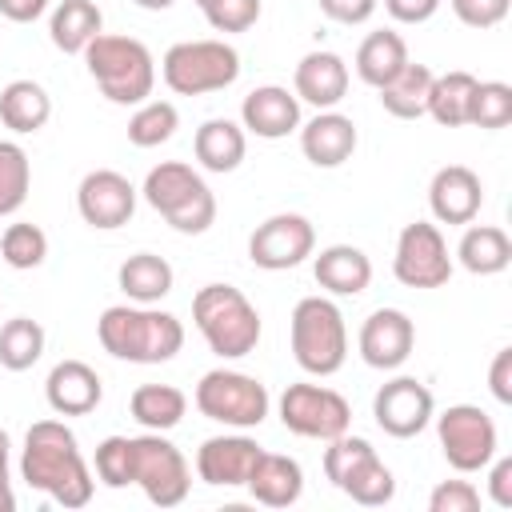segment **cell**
<instances>
[{
    "instance_id": "1",
    "label": "cell",
    "mask_w": 512,
    "mask_h": 512,
    "mask_svg": "<svg viewBox=\"0 0 512 512\" xmlns=\"http://www.w3.org/2000/svg\"><path fill=\"white\" fill-rule=\"evenodd\" d=\"M20 480L56 500L60 508H84L96 488V476L76 444V432L64 420H36L24 432Z\"/></svg>"
},
{
    "instance_id": "2",
    "label": "cell",
    "mask_w": 512,
    "mask_h": 512,
    "mask_svg": "<svg viewBox=\"0 0 512 512\" xmlns=\"http://www.w3.org/2000/svg\"><path fill=\"white\" fill-rule=\"evenodd\" d=\"M100 348L128 364H164L184 348V324L156 304H112L96 320Z\"/></svg>"
},
{
    "instance_id": "3",
    "label": "cell",
    "mask_w": 512,
    "mask_h": 512,
    "mask_svg": "<svg viewBox=\"0 0 512 512\" xmlns=\"http://www.w3.org/2000/svg\"><path fill=\"white\" fill-rule=\"evenodd\" d=\"M88 76L96 80V88L112 100V104H144L156 88V60L148 52L144 40L136 36H116V32H100L84 52Z\"/></svg>"
},
{
    "instance_id": "4",
    "label": "cell",
    "mask_w": 512,
    "mask_h": 512,
    "mask_svg": "<svg viewBox=\"0 0 512 512\" xmlns=\"http://www.w3.org/2000/svg\"><path fill=\"white\" fill-rule=\"evenodd\" d=\"M192 324L220 360H240L260 344V312L232 284H204L192 296Z\"/></svg>"
},
{
    "instance_id": "5",
    "label": "cell",
    "mask_w": 512,
    "mask_h": 512,
    "mask_svg": "<svg viewBox=\"0 0 512 512\" xmlns=\"http://www.w3.org/2000/svg\"><path fill=\"white\" fill-rule=\"evenodd\" d=\"M140 196L180 236H200V232H208L216 224V196H212L208 180L184 160H164V164L148 168Z\"/></svg>"
},
{
    "instance_id": "6",
    "label": "cell",
    "mask_w": 512,
    "mask_h": 512,
    "mask_svg": "<svg viewBox=\"0 0 512 512\" xmlns=\"http://www.w3.org/2000/svg\"><path fill=\"white\" fill-rule=\"evenodd\" d=\"M292 360L308 376H336L348 360V324L332 296H304L288 316Z\"/></svg>"
},
{
    "instance_id": "7",
    "label": "cell",
    "mask_w": 512,
    "mask_h": 512,
    "mask_svg": "<svg viewBox=\"0 0 512 512\" xmlns=\"http://www.w3.org/2000/svg\"><path fill=\"white\" fill-rule=\"evenodd\" d=\"M160 76L176 96L224 92L240 76V52L228 40H180L164 52Z\"/></svg>"
},
{
    "instance_id": "8",
    "label": "cell",
    "mask_w": 512,
    "mask_h": 512,
    "mask_svg": "<svg viewBox=\"0 0 512 512\" xmlns=\"http://www.w3.org/2000/svg\"><path fill=\"white\" fill-rule=\"evenodd\" d=\"M324 476L348 500H356L364 508H380V504H388L396 496L392 468L376 456V448L364 436H352V432L328 440V448H324Z\"/></svg>"
},
{
    "instance_id": "9",
    "label": "cell",
    "mask_w": 512,
    "mask_h": 512,
    "mask_svg": "<svg viewBox=\"0 0 512 512\" xmlns=\"http://www.w3.org/2000/svg\"><path fill=\"white\" fill-rule=\"evenodd\" d=\"M200 416L224 424V428H260L268 420V408H272V396L268 388L248 376V372H236V368H212L200 376L196 392H192Z\"/></svg>"
},
{
    "instance_id": "10",
    "label": "cell",
    "mask_w": 512,
    "mask_h": 512,
    "mask_svg": "<svg viewBox=\"0 0 512 512\" xmlns=\"http://www.w3.org/2000/svg\"><path fill=\"white\" fill-rule=\"evenodd\" d=\"M132 484L156 504V508H176L188 500L192 488V468L184 452L164 436V432H140L132 436Z\"/></svg>"
},
{
    "instance_id": "11",
    "label": "cell",
    "mask_w": 512,
    "mask_h": 512,
    "mask_svg": "<svg viewBox=\"0 0 512 512\" xmlns=\"http://www.w3.org/2000/svg\"><path fill=\"white\" fill-rule=\"evenodd\" d=\"M436 420V440L440 452L448 460V468L456 472H484L488 460L500 452V432L496 420L480 408V404H448Z\"/></svg>"
},
{
    "instance_id": "12",
    "label": "cell",
    "mask_w": 512,
    "mask_h": 512,
    "mask_svg": "<svg viewBox=\"0 0 512 512\" xmlns=\"http://www.w3.org/2000/svg\"><path fill=\"white\" fill-rule=\"evenodd\" d=\"M276 412H280V424L292 436H304V440H324L328 444V440H336L352 428V404L328 384H308V380L288 384L280 392Z\"/></svg>"
},
{
    "instance_id": "13",
    "label": "cell",
    "mask_w": 512,
    "mask_h": 512,
    "mask_svg": "<svg viewBox=\"0 0 512 512\" xmlns=\"http://www.w3.org/2000/svg\"><path fill=\"white\" fill-rule=\"evenodd\" d=\"M392 276L404 288H444L452 280V256H448V240H444L440 224L412 220L400 228Z\"/></svg>"
},
{
    "instance_id": "14",
    "label": "cell",
    "mask_w": 512,
    "mask_h": 512,
    "mask_svg": "<svg viewBox=\"0 0 512 512\" xmlns=\"http://www.w3.org/2000/svg\"><path fill=\"white\" fill-rule=\"evenodd\" d=\"M316 252V228L300 212H276L248 236V260L264 272H288Z\"/></svg>"
},
{
    "instance_id": "15",
    "label": "cell",
    "mask_w": 512,
    "mask_h": 512,
    "mask_svg": "<svg viewBox=\"0 0 512 512\" xmlns=\"http://www.w3.org/2000/svg\"><path fill=\"white\" fill-rule=\"evenodd\" d=\"M372 416H376L380 432H388L396 440H412L432 424L436 400H432L428 384H420L416 376H392L388 384L376 388Z\"/></svg>"
},
{
    "instance_id": "16",
    "label": "cell",
    "mask_w": 512,
    "mask_h": 512,
    "mask_svg": "<svg viewBox=\"0 0 512 512\" xmlns=\"http://www.w3.org/2000/svg\"><path fill=\"white\" fill-rule=\"evenodd\" d=\"M76 212L96 232L124 228L136 212V188L116 168H92L76 188Z\"/></svg>"
},
{
    "instance_id": "17",
    "label": "cell",
    "mask_w": 512,
    "mask_h": 512,
    "mask_svg": "<svg viewBox=\"0 0 512 512\" xmlns=\"http://www.w3.org/2000/svg\"><path fill=\"white\" fill-rule=\"evenodd\" d=\"M356 348H360V360L376 372H396L412 348H416V324L408 320V312L400 308H376L368 312V320L360 324V336H356Z\"/></svg>"
},
{
    "instance_id": "18",
    "label": "cell",
    "mask_w": 512,
    "mask_h": 512,
    "mask_svg": "<svg viewBox=\"0 0 512 512\" xmlns=\"http://www.w3.org/2000/svg\"><path fill=\"white\" fill-rule=\"evenodd\" d=\"M264 448L248 436V432H224V436H208L196 448V476L212 488H244V480L252 476V464Z\"/></svg>"
},
{
    "instance_id": "19",
    "label": "cell",
    "mask_w": 512,
    "mask_h": 512,
    "mask_svg": "<svg viewBox=\"0 0 512 512\" xmlns=\"http://www.w3.org/2000/svg\"><path fill=\"white\" fill-rule=\"evenodd\" d=\"M484 204V184L468 164H444L436 168L428 184V208L436 224H472Z\"/></svg>"
},
{
    "instance_id": "20",
    "label": "cell",
    "mask_w": 512,
    "mask_h": 512,
    "mask_svg": "<svg viewBox=\"0 0 512 512\" xmlns=\"http://www.w3.org/2000/svg\"><path fill=\"white\" fill-rule=\"evenodd\" d=\"M240 128L260 140H284L300 128V100L280 84H260L240 104Z\"/></svg>"
},
{
    "instance_id": "21",
    "label": "cell",
    "mask_w": 512,
    "mask_h": 512,
    "mask_svg": "<svg viewBox=\"0 0 512 512\" xmlns=\"http://www.w3.org/2000/svg\"><path fill=\"white\" fill-rule=\"evenodd\" d=\"M300 132V152L308 164L316 168H340L344 160H352L356 144H360V132L352 124V116L336 112V108H324L316 112L308 124L296 128Z\"/></svg>"
},
{
    "instance_id": "22",
    "label": "cell",
    "mask_w": 512,
    "mask_h": 512,
    "mask_svg": "<svg viewBox=\"0 0 512 512\" xmlns=\"http://www.w3.org/2000/svg\"><path fill=\"white\" fill-rule=\"evenodd\" d=\"M292 92H296L300 104H312L316 112L336 108L348 96V64H344V56H336L328 48H316V52L300 56V64L292 72Z\"/></svg>"
},
{
    "instance_id": "23",
    "label": "cell",
    "mask_w": 512,
    "mask_h": 512,
    "mask_svg": "<svg viewBox=\"0 0 512 512\" xmlns=\"http://www.w3.org/2000/svg\"><path fill=\"white\" fill-rule=\"evenodd\" d=\"M44 400L56 416H88L104 400V384L92 364L60 360V364H52V372L44 380Z\"/></svg>"
},
{
    "instance_id": "24",
    "label": "cell",
    "mask_w": 512,
    "mask_h": 512,
    "mask_svg": "<svg viewBox=\"0 0 512 512\" xmlns=\"http://www.w3.org/2000/svg\"><path fill=\"white\" fill-rule=\"evenodd\" d=\"M312 276L328 296H360L372 284V260L356 244H328L312 252Z\"/></svg>"
},
{
    "instance_id": "25",
    "label": "cell",
    "mask_w": 512,
    "mask_h": 512,
    "mask_svg": "<svg viewBox=\"0 0 512 512\" xmlns=\"http://www.w3.org/2000/svg\"><path fill=\"white\" fill-rule=\"evenodd\" d=\"M244 488H248L252 500L264 504V508H288V504H296L300 492H304V468H300L292 456L260 452L256 464H252V476L244 480Z\"/></svg>"
},
{
    "instance_id": "26",
    "label": "cell",
    "mask_w": 512,
    "mask_h": 512,
    "mask_svg": "<svg viewBox=\"0 0 512 512\" xmlns=\"http://www.w3.org/2000/svg\"><path fill=\"white\" fill-rule=\"evenodd\" d=\"M192 152H196V160H200L204 172H220V176L224 172H236L240 160H244V152H248V132L236 120H228V116H212V120H204L196 128Z\"/></svg>"
},
{
    "instance_id": "27",
    "label": "cell",
    "mask_w": 512,
    "mask_h": 512,
    "mask_svg": "<svg viewBox=\"0 0 512 512\" xmlns=\"http://www.w3.org/2000/svg\"><path fill=\"white\" fill-rule=\"evenodd\" d=\"M52 120V96L36 80H12L0 88V124L16 136H32Z\"/></svg>"
},
{
    "instance_id": "28",
    "label": "cell",
    "mask_w": 512,
    "mask_h": 512,
    "mask_svg": "<svg viewBox=\"0 0 512 512\" xmlns=\"http://www.w3.org/2000/svg\"><path fill=\"white\" fill-rule=\"evenodd\" d=\"M456 260L472 276H496L512 264V240L496 224H468L456 244Z\"/></svg>"
},
{
    "instance_id": "29",
    "label": "cell",
    "mask_w": 512,
    "mask_h": 512,
    "mask_svg": "<svg viewBox=\"0 0 512 512\" xmlns=\"http://www.w3.org/2000/svg\"><path fill=\"white\" fill-rule=\"evenodd\" d=\"M116 284H120V292H124L132 304H160V300L172 292L176 272H172V264H168L164 256H156V252H136V256H128V260L116 268Z\"/></svg>"
},
{
    "instance_id": "30",
    "label": "cell",
    "mask_w": 512,
    "mask_h": 512,
    "mask_svg": "<svg viewBox=\"0 0 512 512\" xmlns=\"http://www.w3.org/2000/svg\"><path fill=\"white\" fill-rule=\"evenodd\" d=\"M100 32H104V12L96 8V0H60L48 16V36L68 56L84 52Z\"/></svg>"
},
{
    "instance_id": "31",
    "label": "cell",
    "mask_w": 512,
    "mask_h": 512,
    "mask_svg": "<svg viewBox=\"0 0 512 512\" xmlns=\"http://www.w3.org/2000/svg\"><path fill=\"white\" fill-rule=\"evenodd\" d=\"M408 64V44L400 32L392 28H380V32H368L356 48V76L368 84V88H384L400 68Z\"/></svg>"
},
{
    "instance_id": "32",
    "label": "cell",
    "mask_w": 512,
    "mask_h": 512,
    "mask_svg": "<svg viewBox=\"0 0 512 512\" xmlns=\"http://www.w3.org/2000/svg\"><path fill=\"white\" fill-rule=\"evenodd\" d=\"M432 68L428 64H404L384 88H376L380 92V104H384V112L388 116H396V120H420L424 112H428V92H432Z\"/></svg>"
},
{
    "instance_id": "33",
    "label": "cell",
    "mask_w": 512,
    "mask_h": 512,
    "mask_svg": "<svg viewBox=\"0 0 512 512\" xmlns=\"http://www.w3.org/2000/svg\"><path fill=\"white\" fill-rule=\"evenodd\" d=\"M128 412L148 432H172L188 412V396L176 384H140L128 396Z\"/></svg>"
},
{
    "instance_id": "34",
    "label": "cell",
    "mask_w": 512,
    "mask_h": 512,
    "mask_svg": "<svg viewBox=\"0 0 512 512\" xmlns=\"http://www.w3.org/2000/svg\"><path fill=\"white\" fill-rule=\"evenodd\" d=\"M472 88H476V76L464 72V68L432 76V92H428V112L424 116H432L440 128H464L468 124Z\"/></svg>"
},
{
    "instance_id": "35",
    "label": "cell",
    "mask_w": 512,
    "mask_h": 512,
    "mask_svg": "<svg viewBox=\"0 0 512 512\" xmlns=\"http://www.w3.org/2000/svg\"><path fill=\"white\" fill-rule=\"evenodd\" d=\"M44 324L32 316H12L0 328V368L8 372H28L44 356Z\"/></svg>"
},
{
    "instance_id": "36",
    "label": "cell",
    "mask_w": 512,
    "mask_h": 512,
    "mask_svg": "<svg viewBox=\"0 0 512 512\" xmlns=\"http://www.w3.org/2000/svg\"><path fill=\"white\" fill-rule=\"evenodd\" d=\"M176 128H180L176 104L148 96V100L136 104V112L128 116V144H136V148H160V144H168V140L176 136Z\"/></svg>"
},
{
    "instance_id": "37",
    "label": "cell",
    "mask_w": 512,
    "mask_h": 512,
    "mask_svg": "<svg viewBox=\"0 0 512 512\" xmlns=\"http://www.w3.org/2000/svg\"><path fill=\"white\" fill-rule=\"evenodd\" d=\"M32 188L28 152L16 140H0V216H16Z\"/></svg>"
},
{
    "instance_id": "38",
    "label": "cell",
    "mask_w": 512,
    "mask_h": 512,
    "mask_svg": "<svg viewBox=\"0 0 512 512\" xmlns=\"http://www.w3.org/2000/svg\"><path fill=\"white\" fill-rule=\"evenodd\" d=\"M0 256H4V264L16 268V272L40 268V264L48 260V236H44V228H40V224H28V220L8 224L4 236H0Z\"/></svg>"
},
{
    "instance_id": "39",
    "label": "cell",
    "mask_w": 512,
    "mask_h": 512,
    "mask_svg": "<svg viewBox=\"0 0 512 512\" xmlns=\"http://www.w3.org/2000/svg\"><path fill=\"white\" fill-rule=\"evenodd\" d=\"M468 124L484 132H500L512 124V88L504 80H476L472 104H468Z\"/></svg>"
},
{
    "instance_id": "40",
    "label": "cell",
    "mask_w": 512,
    "mask_h": 512,
    "mask_svg": "<svg viewBox=\"0 0 512 512\" xmlns=\"http://www.w3.org/2000/svg\"><path fill=\"white\" fill-rule=\"evenodd\" d=\"M92 476L108 488L132 484V436H104L92 456Z\"/></svg>"
},
{
    "instance_id": "41",
    "label": "cell",
    "mask_w": 512,
    "mask_h": 512,
    "mask_svg": "<svg viewBox=\"0 0 512 512\" xmlns=\"http://www.w3.org/2000/svg\"><path fill=\"white\" fill-rule=\"evenodd\" d=\"M260 0H208L200 12L216 32H248L260 20Z\"/></svg>"
},
{
    "instance_id": "42",
    "label": "cell",
    "mask_w": 512,
    "mask_h": 512,
    "mask_svg": "<svg viewBox=\"0 0 512 512\" xmlns=\"http://www.w3.org/2000/svg\"><path fill=\"white\" fill-rule=\"evenodd\" d=\"M480 488L472 480H440L428 496V512H476Z\"/></svg>"
},
{
    "instance_id": "43",
    "label": "cell",
    "mask_w": 512,
    "mask_h": 512,
    "mask_svg": "<svg viewBox=\"0 0 512 512\" xmlns=\"http://www.w3.org/2000/svg\"><path fill=\"white\" fill-rule=\"evenodd\" d=\"M448 4H452L456 20L468 28H496L512 8V0H448Z\"/></svg>"
},
{
    "instance_id": "44",
    "label": "cell",
    "mask_w": 512,
    "mask_h": 512,
    "mask_svg": "<svg viewBox=\"0 0 512 512\" xmlns=\"http://www.w3.org/2000/svg\"><path fill=\"white\" fill-rule=\"evenodd\" d=\"M488 500L496 508H512V456H492L488 460Z\"/></svg>"
},
{
    "instance_id": "45",
    "label": "cell",
    "mask_w": 512,
    "mask_h": 512,
    "mask_svg": "<svg viewBox=\"0 0 512 512\" xmlns=\"http://www.w3.org/2000/svg\"><path fill=\"white\" fill-rule=\"evenodd\" d=\"M380 0H320V12L336 24H368Z\"/></svg>"
},
{
    "instance_id": "46",
    "label": "cell",
    "mask_w": 512,
    "mask_h": 512,
    "mask_svg": "<svg viewBox=\"0 0 512 512\" xmlns=\"http://www.w3.org/2000/svg\"><path fill=\"white\" fill-rule=\"evenodd\" d=\"M384 12L396 24H424L440 12V0H384Z\"/></svg>"
},
{
    "instance_id": "47",
    "label": "cell",
    "mask_w": 512,
    "mask_h": 512,
    "mask_svg": "<svg viewBox=\"0 0 512 512\" xmlns=\"http://www.w3.org/2000/svg\"><path fill=\"white\" fill-rule=\"evenodd\" d=\"M488 388L500 404H512V348H500L488 368Z\"/></svg>"
},
{
    "instance_id": "48",
    "label": "cell",
    "mask_w": 512,
    "mask_h": 512,
    "mask_svg": "<svg viewBox=\"0 0 512 512\" xmlns=\"http://www.w3.org/2000/svg\"><path fill=\"white\" fill-rule=\"evenodd\" d=\"M48 12V0H0V16L12 24H32Z\"/></svg>"
},
{
    "instance_id": "49",
    "label": "cell",
    "mask_w": 512,
    "mask_h": 512,
    "mask_svg": "<svg viewBox=\"0 0 512 512\" xmlns=\"http://www.w3.org/2000/svg\"><path fill=\"white\" fill-rule=\"evenodd\" d=\"M8 452H12V440L0 428V512H16V492H12V476H8Z\"/></svg>"
},
{
    "instance_id": "50",
    "label": "cell",
    "mask_w": 512,
    "mask_h": 512,
    "mask_svg": "<svg viewBox=\"0 0 512 512\" xmlns=\"http://www.w3.org/2000/svg\"><path fill=\"white\" fill-rule=\"evenodd\" d=\"M132 4H140V8H148V12H164V8H172L176 0H132Z\"/></svg>"
},
{
    "instance_id": "51",
    "label": "cell",
    "mask_w": 512,
    "mask_h": 512,
    "mask_svg": "<svg viewBox=\"0 0 512 512\" xmlns=\"http://www.w3.org/2000/svg\"><path fill=\"white\" fill-rule=\"evenodd\" d=\"M204 4H208V0H196V8H204Z\"/></svg>"
}]
</instances>
